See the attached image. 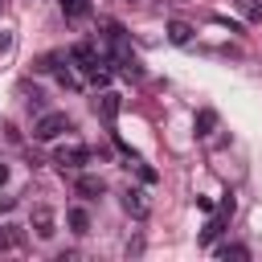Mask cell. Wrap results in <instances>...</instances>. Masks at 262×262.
Wrapping results in <instances>:
<instances>
[{"label": "cell", "instance_id": "6", "mask_svg": "<svg viewBox=\"0 0 262 262\" xmlns=\"http://www.w3.org/2000/svg\"><path fill=\"white\" fill-rule=\"evenodd\" d=\"M29 221H33V229H37V237H41V242H49V237H53V209H49V205H37Z\"/></svg>", "mask_w": 262, "mask_h": 262}, {"label": "cell", "instance_id": "17", "mask_svg": "<svg viewBox=\"0 0 262 262\" xmlns=\"http://www.w3.org/2000/svg\"><path fill=\"white\" fill-rule=\"evenodd\" d=\"M139 176H143V184H156V168H147V164H139Z\"/></svg>", "mask_w": 262, "mask_h": 262}, {"label": "cell", "instance_id": "5", "mask_svg": "<svg viewBox=\"0 0 262 262\" xmlns=\"http://www.w3.org/2000/svg\"><path fill=\"white\" fill-rule=\"evenodd\" d=\"M94 106H98V115H102L106 123H115V119H119V111H123V98H119L115 90H102V94L94 98Z\"/></svg>", "mask_w": 262, "mask_h": 262}, {"label": "cell", "instance_id": "10", "mask_svg": "<svg viewBox=\"0 0 262 262\" xmlns=\"http://www.w3.org/2000/svg\"><path fill=\"white\" fill-rule=\"evenodd\" d=\"M213 127H217V111H213V106L196 111V135H201V139H209V135H213Z\"/></svg>", "mask_w": 262, "mask_h": 262}, {"label": "cell", "instance_id": "8", "mask_svg": "<svg viewBox=\"0 0 262 262\" xmlns=\"http://www.w3.org/2000/svg\"><path fill=\"white\" fill-rule=\"evenodd\" d=\"M57 4H61L66 20H86L90 16V0H57Z\"/></svg>", "mask_w": 262, "mask_h": 262}, {"label": "cell", "instance_id": "19", "mask_svg": "<svg viewBox=\"0 0 262 262\" xmlns=\"http://www.w3.org/2000/svg\"><path fill=\"white\" fill-rule=\"evenodd\" d=\"M4 180H8V164H0V184H4Z\"/></svg>", "mask_w": 262, "mask_h": 262}, {"label": "cell", "instance_id": "13", "mask_svg": "<svg viewBox=\"0 0 262 262\" xmlns=\"http://www.w3.org/2000/svg\"><path fill=\"white\" fill-rule=\"evenodd\" d=\"M221 225H225V213L221 217H213L205 229H201V246H209V242H217V233H221Z\"/></svg>", "mask_w": 262, "mask_h": 262}, {"label": "cell", "instance_id": "18", "mask_svg": "<svg viewBox=\"0 0 262 262\" xmlns=\"http://www.w3.org/2000/svg\"><path fill=\"white\" fill-rule=\"evenodd\" d=\"M12 205H16V201H12V196H0V213H8V209H12Z\"/></svg>", "mask_w": 262, "mask_h": 262}, {"label": "cell", "instance_id": "11", "mask_svg": "<svg viewBox=\"0 0 262 262\" xmlns=\"http://www.w3.org/2000/svg\"><path fill=\"white\" fill-rule=\"evenodd\" d=\"M66 221H70V229H74V233H86V229H90V213H86V209H78V205L66 213Z\"/></svg>", "mask_w": 262, "mask_h": 262}, {"label": "cell", "instance_id": "16", "mask_svg": "<svg viewBox=\"0 0 262 262\" xmlns=\"http://www.w3.org/2000/svg\"><path fill=\"white\" fill-rule=\"evenodd\" d=\"M221 258H250L246 246H221Z\"/></svg>", "mask_w": 262, "mask_h": 262}, {"label": "cell", "instance_id": "2", "mask_svg": "<svg viewBox=\"0 0 262 262\" xmlns=\"http://www.w3.org/2000/svg\"><path fill=\"white\" fill-rule=\"evenodd\" d=\"M61 131H70V115H66V111H45V115L33 123V139H37V143H53Z\"/></svg>", "mask_w": 262, "mask_h": 262}, {"label": "cell", "instance_id": "3", "mask_svg": "<svg viewBox=\"0 0 262 262\" xmlns=\"http://www.w3.org/2000/svg\"><path fill=\"white\" fill-rule=\"evenodd\" d=\"M53 164H57L61 172H82V168L90 164V147H82V143H70V147H57V156H53Z\"/></svg>", "mask_w": 262, "mask_h": 262}, {"label": "cell", "instance_id": "12", "mask_svg": "<svg viewBox=\"0 0 262 262\" xmlns=\"http://www.w3.org/2000/svg\"><path fill=\"white\" fill-rule=\"evenodd\" d=\"M57 66H61V53H41L33 70H41V74H57Z\"/></svg>", "mask_w": 262, "mask_h": 262}, {"label": "cell", "instance_id": "7", "mask_svg": "<svg viewBox=\"0 0 262 262\" xmlns=\"http://www.w3.org/2000/svg\"><path fill=\"white\" fill-rule=\"evenodd\" d=\"M74 192H78V196H86V201H94V196H102V180H98V176H90V172H78Z\"/></svg>", "mask_w": 262, "mask_h": 262}, {"label": "cell", "instance_id": "1", "mask_svg": "<svg viewBox=\"0 0 262 262\" xmlns=\"http://www.w3.org/2000/svg\"><path fill=\"white\" fill-rule=\"evenodd\" d=\"M70 57L78 61V70H82L94 86H106V82H111V70L98 61V53H94V45H90V41H78V45L70 49Z\"/></svg>", "mask_w": 262, "mask_h": 262}, {"label": "cell", "instance_id": "9", "mask_svg": "<svg viewBox=\"0 0 262 262\" xmlns=\"http://www.w3.org/2000/svg\"><path fill=\"white\" fill-rule=\"evenodd\" d=\"M168 41H172V45H188V41H192V25H184V20H168Z\"/></svg>", "mask_w": 262, "mask_h": 262}, {"label": "cell", "instance_id": "14", "mask_svg": "<svg viewBox=\"0 0 262 262\" xmlns=\"http://www.w3.org/2000/svg\"><path fill=\"white\" fill-rule=\"evenodd\" d=\"M237 8L246 12V20H254V25L262 20V0H237Z\"/></svg>", "mask_w": 262, "mask_h": 262}, {"label": "cell", "instance_id": "15", "mask_svg": "<svg viewBox=\"0 0 262 262\" xmlns=\"http://www.w3.org/2000/svg\"><path fill=\"white\" fill-rule=\"evenodd\" d=\"M12 246H20V233H16L12 225H0V254L12 250Z\"/></svg>", "mask_w": 262, "mask_h": 262}, {"label": "cell", "instance_id": "4", "mask_svg": "<svg viewBox=\"0 0 262 262\" xmlns=\"http://www.w3.org/2000/svg\"><path fill=\"white\" fill-rule=\"evenodd\" d=\"M123 209H127L135 221H143V217L151 213V205H147V192H143V188H127V192H123Z\"/></svg>", "mask_w": 262, "mask_h": 262}]
</instances>
